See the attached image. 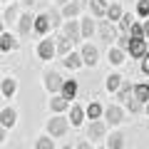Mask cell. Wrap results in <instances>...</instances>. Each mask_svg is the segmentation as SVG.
<instances>
[{
	"label": "cell",
	"instance_id": "cell-1",
	"mask_svg": "<svg viewBox=\"0 0 149 149\" xmlns=\"http://www.w3.org/2000/svg\"><path fill=\"white\" fill-rule=\"evenodd\" d=\"M70 127H72V122H70V117H65L62 112H57V114H52V117L47 119V132L52 134L55 139L65 137V134L70 132Z\"/></svg>",
	"mask_w": 149,
	"mask_h": 149
},
{
	"label": "cell",
	"instance_id": "cell-2",
	"mask_svg": "<svg viewBox=\"0 0 149 149\" xmlns=\"http://www.w3.org/2000/svg\"><path fill=\"white\" fill-rule=\"evenodd\" d=\"M107 127H109V124H107V119H102V117L100 119H90V124H87V129H85V137L95 144V142H100V139L107 137Z\"/></svg>",
	"mask_w": 149,
	"mask_h": 149
},
{
	"label": "cell",
	"instance_id": "cell-3",
	"mask_svg": "<svg viewBox=\"0 0 149 149\" xmlns=\"http://www.w3.org/2000/svg\"><path fill=\"white\" fill-rule=\"evenodd\" d=\"M62 32L72 40L74 45H82V42H85V37H82V25H80V20H77V17H67V20H65V25H62Z\"/></svg>",
	"mask_w": 149,
	"mask_h": 149
},
{
	"label": "cell",
	"instance_id": "cell-4",
	"mask_svg": "<svg viewBox=\"0 0 149 149\" xmlns=\"http://www.w3.org/2000/svg\"><path fill=\"white\" fill-rule=\"evenodd\" d=\"M97 32H100V37L104 40L107 45H109L112 40H117V37H119V25H117V22H112L109 17H107V20L102 17L100 25H97Z\"/></svg>",
	"mask_w": 149,
	"mask_h": 149
},
{
	"label": "cell",
	"instance_id": "cell-5",
	"mask_svg": "<svg viewBox=\"0 0 149 149\" xmlns=\"http://www.w3.org/2000/svg\"><path fill=\"white\" fill-rule=\"evenodd\" d=\"M62 85H65V77L60 72H55V70H47V72L42 74V87L50 95H57V92L62 90Z\"/></svg>",
	"mask_w": 149,
	"mask_h": 149
},
{
	"label": "cell",
	"instance_id": "cell-6",
	"mask_svg": "<svg viewBox=\"0 0 149 149\" xmlns=\"http://www.w3.org/2000/svg\"><path fill=\"white\" fill-rule=\"evenodd\" d=\"M35 52H37V57H40V60H45V62H47V60H52L55 55H57V42H55L52 37L45 35L42 40L37 42V50H35Z\"/></svg>",
	"mask_w": 149,
	"mask_h": 149
},
{
	"label": "cell",
	"instance_id": "cell-7",
	"mask_svg": "<svg viewBox=\"0 0 149 149\" xmlns=\"http://www.w3.org/2000/svg\"><path fill=\"white\" fill-rule=\"evenodd\" d=\"M104 119H107L109 127H119V124L127 119L124 107H122V104H107V107H104Z\"/></svg>",
	"mask_w": 149,
	"mask_h": 149
},
{
	"label": "cell",
	"instance_id": "cell-8",
	"mask_svg": "<svg viewBox=\"0 0 149 149\" xmlns=\"http://www.w3.org/2000/svg\"><path fill=\"white\" fill-rule=\"evenodd\" d=\"M80 52H82V60H85V67H97V62H100V50H97V45H92L90 40H85L80 45Z\"/></svg>",
	"mask_w": 149,
	"mask_h": 149
},
{
	"label": "cell",
	"instance_id": "cell-9",
	"mask_svg": "<svg viewBox=\"0 0 149 149\" xmlns=\"http://www.w3.org/2000/svg\"><path fill=\"white\" fill-rule=\"evenodd\" d=\"M30 32H35V15L27 10V13H22V15L17 17V35L30 37Z\"/></svg>",
	"mask_w": 149,
	"mask_h": 149
},
{
	"label": "cell",
	"instance_id": "cell-10",
	"mask_svg": "<svg viewBox=\"0 0 149 149\" xmlns=\"http://www.w3.org/2000/svg\"><path fill=\"white\" fill-rule=\"evenodd\" d=\"M147 52H149V42H147V37H132V45H129V57L142 60Z\"/></svg>",
	"mask_w": 149,
	"mask_h": 149
},
{
	"label": "cell",
	"instance_id": "cell-11",
	"mask_svg": "<svg viewBox=\"0 0 149 149\" xmlns=\"http://www.w3.org/2000/svg\"><path fill=\"white\" fill-rule=\"evenodd\" d=\"M15 92H17V80L13 74H5V77L0 80V95H3V100H13Z\"/></svg>",
	"mask_w": 149,
	"mask_h": 149
},
{
	"label": "cell",
	"instance_id": "cell-12",
	"mask_svg": "<svg viewBox=\"0 0 149 149\" xmlns=\"http://www.w3.org/2000/svg\"><path fill=\"white\" fill-rule=\"evenodd\" d=\"M70 104H72V100H67L62 92H57V95L50 97V112H52V114H57V112H70Z\"/></svg>",
	"mask_w": 149,
	"mask_h": 149
},
{
	"label": "cell",
	"instance_id": "cell-13",
	"mask_svg": "<svg viewBox=\"0 0 149 149\" xmlns=\"http://www.w3.org/2000/svg\"><path fill=\"white\" fill-rule=\"evenodd\" d=\"M107 60H109V65H114V67H122V65L127 62V50H122L119 45H112V47H107Z\"/></svg>",
	"mask_w": 149,
	"mask_h": 149
},
{
	"label": "cell",
	"instance_id": "cell-14",
	"mask_svg": "<svg viewBox=\"0 0 149 149\" xmlns=\"http://www.w3.org/2000/svg\"><path fill=\"white\" fill-rule=\"evenodd\" d=\"M0 50L3 52H13V50H17V37L13 35L8 27H3V32H0Z\"/></svg>",
	"mask_w": 149,
	"mask_h": 149
},
{
	"label": "cell",
	"instance_id": "cell-15",
	"mask_svg": "<svg viewBox=\"0 0 149 149\" xmlns=\"http://www.w3.org/2000/svg\"><path fill=\"white\" fill-rule=\"evenodd\" d=\"M85 119H87V107L72 102V104H70V122H72V127H82Z\"/></svg>",
	"mask_w": 149,
	"mask_h": 149
},
{
	"label": "cell",
	"instance_id": "cell-16",
	"mask_svg": "<svg viewBox=\"0 0 149 149\" xmlns=\"http://www.w3.org/2000/svg\"><path fill=\"white\" fill-rule=\"evenodd\" d=\"M50 30H52V20H50L47 13H40V15H35V35L45 37Z\"/></svg>",
	"mask_w": 149,
	"mask_h": 149
},
{
	"label": "cell",
	"instance_id": "cell-17",
	"mask_svg": "<svg viewBox=\"0 0 149 149\" xmlns=\"http://www.w3.org/2000/svg\"><path fill=\"white\" fill-rule=\"evenodd\" d=\"M62 67L65 70H70V72H74V70H80V67H85V60H82V52H70V55H65L62 57Z\"/></svg>",
	"mask_w": 149,
	"mask_h": 149
},
{
	"label": "cell",
	"instance_id": "cell-18",
	"mask_svg": "<svg viewBox=\"0 0 149 149\" xmlns=\"http://www.w3.org/2000/svg\"><path fill=\"white\" fill-rule=\"evenodd\" d=\"M15 122H17V109L15 107H3V109H0V127L13 129Z\"/></svg>",
	"mask_w": 149,
	"mask_h": 149
},
{
	"label": "cell",
	"instance_id": "cell-19",
	"mask_svg": "<svg viewBox=\"0 0 149 149\" xmlns=\"http://www.w3.org/2000/svg\"><path fill=\"white\" fill-rule=\"evenodd\" d=\"M95 20H97V17L92 15V13H90V15H85V17L80 20V25H82V37H85V40H90V37L97 32V22H95Z\"/></svg>",
	"mask_w": 149,
	"mask_h": 149
},
{
	"label": "cell",
	"instance_id": "cell-20",
	"mask_svg": "<svg viewBox=\"0 0 149 149\" xmlns=\"http://www.w3.org/2000/svg\"><path fill=\"white\" fill-rule=\"evenodd\" d=\"M82 8H85V0H70L67 5H62L65 20H67V17H77V15L82 13Z\"/></svg>",
	"mask_w": 149,
	"mask_h": 149
},
{
	"label": "cell",
	"instance_id": "cell-21",
	"mask_svg": "<svg viewBox=\"0 0 149 149\" xmlns=\"http://www.w3.org/2000/svg\"><path fill=\"white\" fill-rule=\"evenodd\" d=\"M107 8H109V0H90V13L97 20L107 17Z\"/></svg>",
	"mask_w": 149,
	"mask_h": 149
},
{
	"label": "cell",
	"instance_id": "cell-22",
	"mask_svg": "<svg viewBox=\"0 0 149 149\" xmlns=\"http://www.w3.org/2000/svg\"><path fill=\"white\" fill-rule=\"evenodd\" d=\"M55 42H57V55H60V57H65V55L72 52V45H74V42L65 35V32H60V35L55 37Z\"/></svg>",
	"mask_w": 149,
	"mask_h": 149
},
{
	"label": "cell",
	"instance_id": "cell-23",
	"mask_svg": "<svg viewBox=\"0 0 149 149\" xmlns=\"http://www.w3.org/2000/svg\"><path fill=\"white\" fill-rule=\"evenodd\" d=\"M124 144H127V142H124V134L122 132H109L104 137V147L107 149H122Z\"/></svg>",
	"mask_w": 149,
	"mask_h": 149
},
{
	"label": "cell",
	"instance_id": "cell-24",
	"mask_svg": "<svg viewBox=\"0 0 149 149\" xmlns=\"http://www.w3.org/2000/svg\"><path fill=\"white\" fill-rule=\"evenodd\" d=\"M17 17H20V13H17V5H3V27H8L10 22H17Z\"/></svg>",
	"mask_w": 149,
	"mask_h": 149
},
{
	"label": "cell",
	"instance_id": "cell-25",
	"mask_svg": "<svg viewBox=\"0 0 149 149\" xmlns=\"http://www.w3.org/2000/svg\"><path fill=\"white\" fill-rule=\"evenodd\" d=\"M122 82H124V77L119 72H112V74H107V80H104V90L107 92H114L117 95V90L122 87Z\"/></svg>",
	"mask_w": 149,
	"mask_h": 149
},
{
	"label": "cell",
	"instance_id": "cell-26",
	"mask_svg": "<svg viewBox=\"0 0 149 149\" xmlns=\"http://www.w3.org/2000/svg\"><path fill=\"white\" fill-rule=\"evenodd\" d=\"M60 92H62L67 100H74L77 92H80V85H77V80H65V85H62V90H60Z\"/></svg>",
	"mask_w": 149,
	"mask_h": 149
},
{
	"label": "cell",
	"instance_id": "cell-27",
	"mask_svg": "<svg viewBox=\"0 0 149 149\" xmlns=\"http://www.w3.org/2000/svg\"><path fill=\"white\" fill-rule=\"evenodd\" d=\"M132 95H134V85H132L129 80H124V82H122V87L117 90V100H119V102L124 104V102H127V100H129Z\"/></svg>",
	"mask_w": 149,
	"mask_h": 149
},
{
	"label": "cell",
	"instance_id": "cell-28",
	"mask_svg": "<svg viewBox=\"0 0 149 149\" xmlns=\"http://www.w3.org/2000/svg\"><path fill=\"white\" fill-rule=\"evenodd\" d=\"M35 149H55V137L52 134H42V137L35 139Z\"/></svg>",
	"mask_w": 149,
	"mask_h": 149
},
{
	"label": "cell",
	"instance_id": "cell-29",
	"mask_svg": "<svg viewBox=\"0 0 149 149\" xmlns=\"http://www.w3.org/2000/svg\"><path fill=\"white\" fill-rule=\"evenodd\" d=\"M100 117H104V107L100 102H90L87 104V119H100Z\"/></svg>",
	"mask_w": 149,
	"mask_h": 149
},
{
	"label": "cell",
	"instance_id": "cell-30",
	"mask_svg": "<svg viewBox=\"0 0 149 149\" xmlns=\"http://www.w3.org/2000/svg\"><path fill=\"white\" fill-rule=\"evenodd\" d=\"M122 15H124V8L119 5V3H109V8H107V17H109L112 22H119Z\"/></svg>",
	"mask_w": 149,
	"mask_h": 149
},
{
	"label": "cell",
	"instance_id": "cell-31",
	"mask_svg": "<svg viewBox=\"0 0 149 149\" xmlns=\"http://www.w3.org/2000/svg\"><path fill=\"white\" fill-rule=\"evenodd\" d=\"M124 107L129 109V114H139V112H144V102H142V100H137L134 95L129 97L127 102H124Z\"/></svg>",
	"mask_w": 149,
	"mask_h": 149
},
{
	"label": "cell",
	"instance_id": "cell-32",
	"mask_svg": "<svg viewBox=\"0 0 149 149\" xmlns=\"http://www.w3.org/2000/svg\"><path fill=\"white\" fill-rule=\"evenodd\" d=\"M134 97L147 104V102H149V82H139V85H134Z\"/></svg>",
	"mask_w": 149,
	"mask_h": 149
},
{
	"label": "cell",
	"instance_id": "cell-33",
	"mask_svg": "<svg viewBox=\"0 0 149 149\" xmlns=\"http://www.w3.org/2000/svg\"><path fill=\"white\" fill-rule=\"evenodd\" d=\"M117 25H119V32H129V27L134 25V15H132V13H124V15L119 17Z\"/></svg>",
	"mask_w": 149,
	"mask_h": 149
},
{
	"label": "cell",
	"instance_id": "cell-34",
	"mask_svg": "<svg viewBox=\"0 0 149 149\" xmlns=\"http://www.w3.org/2000/svg\"><path fill=\"white\" fill-rule=\"evenodd\" d=\"M137 15L142 17H149V0H137Z\"/></svg>",
	"mask_w": 149,
	"mask_h": 149
},
{
	"label": "cell",
	"instance_id": "cell-35",
	"mask_svg": "<svg viewBox=\"0 0 149 149\" xmlns=\"http://www.w3.org/2000/svg\"><path fill=\"white\" fill-rule=\"evenodd\" d=\"M129 35H132V37H147V35H144V22L134 20V25L129 27Z\"/></svg>",
	"mask_w": 149,
	"mask_h": 149
},
{
	"label": "cell",
	"instance_id": "cell-36",
	"mask_svg": "<svg viewBox=\"0 0 149 149\" xmlns=\"http://www.w3.org/2000/svg\"><path fill=\"white\" fill-rule=\"evenodd\" d=\"M142 74H147V77H149V52L142 57Z\"/></svg>",
	"mask_w": 149,
	"mask_h": 149
},
{
	"label": "cell",
	"instance_id": "cell-37",
	"mask_svg": "<svg viewBox=\"0 0 149 149\" xmlns=\"http://www.w3.org/2000/svg\"><path fill=\"white\" fill-rule=\"evenodd\" d=\"M35 5H37V0H22V8H27V10H32Z\"/></svg>",
	"mask_w": 149,
	"mask_h": 149
},
{
	"label": "cell",
	"instance_id": "cell-38",
	"mask_svg": "<svg viewBox=\"0 0 149 149\" xmlns=\"http://www.w3.org/2000/svg\"><path fill=\"white\" fill-rule=\"evenodd\" d=\"M144 35L149 37V17H144Z\"/></svg>",
	"mask_w": 149,
	"mask_h": 149
},
{
	"label": "cell",
	"instance_id": "cell-39",
	"mask_svg": "<svg viewBox=\"0 0 149 149\" xmlns=\"http://www.w3.org/2000/svg\"><path fill=\"white\" fill-rule=\"evenodd\" d=\"M67 3H70V0H55V5H60V8H62V5H67Z\"/></svg>",
	"mask_w": 149,
	"mask_h": 149
},
{
	"label": "cell",
	"instance_id": "cell-40",
	"mask_svg": "<svg viewBox=\"0 0 149 149\" xmlns=\"http://www.w3.org/2000/svg\"><path fill=\"white\" fill-rule=\"evenodd\" d=\"M144 112H147V114H149V102H147V104H144Z\"/></svg>",
	"mask_w": 149,
	"mask_h": 149
},
{
	"label": "cell",
	"instance_id": "cell-41",
	"mask_svg": "<svg viewBox=\"0 0 149 149\" xmlns=\"http://www.w3.org/2000/svg\"><path fill=\"white\" fill-rule=\"evenodd\" d=\"M5 3H10V0H3V5H5Z\"/></svg>",
	"mask_w": 149,
	"mask_h": 149
}]
</instances>
